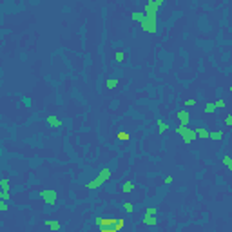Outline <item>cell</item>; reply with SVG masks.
<instances>
[{"instance_id": "obj_1", "label": "cell", "mask_w": 232, "mask_h": 232, "mask_svg": "<svg viewBox=\"0 0 232 232\" xmlns=\"http://www.w3.org/2000/svg\"><path fill=\"white\" fill-rule=\"evenodd\" d=\"M109 178H111V170H109V169H102L100 170V174L96 176V178H94L91 183H87V189H98V187H102V185H104V183L109 180Z\"/></svg>"}, {"instance_id": "obj_2", "label": "cell", "mask_w": 232, "mask_h": 232, "mask_svg": "<svg viewBox=\"0 0 232 232\" xmlns=\"http://www.w3.org/2000/svg\"><path fill=\"white\" fill-rule=\"evenodd\" d=\"M176 132L181 136L185 143H190V141H194V140L198 138L196 131H194V129H189V125H180V127H176Z\"/></svg>"}, {"instance_id": "obj_3", "label": "cell", "mask_w": 232, "mask_h": 232, "mask_svg": "<svg viewBox=\"0 0 232 232\" xmlns=\"http://www.w3.org/2000/svg\"><path fill=\"white\" fill-rule=\"evenodd\" d=\"M141 29L147 31V33H156V16H147L145 20L141 22Z\"/></svg>"}, {"instance_id": "obj_4", "label": "cell", "mask_w": 232, "mask_h": 232, "mask_svg": "<svg viewBox=\"0 0 232 232\" xmlns=\"http://www.w3.org/2000/svg\"><path fill=\"white\" fill-rule=\"evenodd\" d=\"M40 198H44V201L49 203V205H54V201H56V192H54L53 189H44L42 192H40Z\"/></svg>"}, {"instance_id": "obj_5", "label": "cell", "mask_w": 232, "mask_h": 232, "mask_svg": "<svg viewBox=\"0 0 232 232\" xmlns=\"http://www.w3.org/2000/svg\"><path fill=\"white\" fill-rule=\"evenodd\" d=\"M178 120H180V125H189V121H190V114L187 111H178Z\"/></svg>"}, {"instance_id": "obj_6", "label": "cell", "mask_w": 232, "mask_h": 232, "mask_svg": "<svg viewBox=\"0 0 232 232\" xmlns=\"http://www.w3.org/2000/svg\"><path fill=\"white\" fill-rule=\"evenodd\" d=\"M141 223H143V225H149V227H154V225L158 223V220H156L154 216H149V214H145V216H143V220H141Z\"/></svg>"}, {"instance_id": "obj_7", "label": "cell", "mask_w": 232, "mask_h": 232, "mask_svg": "<svg viewBox=\"0 0 232 232\" xmlns=\"http://www.w3.org/2000/svg\"><path fill=\"white\" fill-rule=\"evenodd\" d=\"M194 131L198 134V138H209L210 136V131H207L205 127H198V129H194Z\"/></svg>"}, {"instance_id": "obj_8", "label": "cell", "mask_w": 232, "mask_h": 232, "mask_svg": "<svg viewBox=\"0 0 232 232\" xmlns=\"http://www.w3.org/2000/svg\"><path fill=\"white\" fill-rule=\"evenodd\" d=\"M47 124H49L51 127H60V125H62V121H60L56 116H47Z\"/></svg>"}, {"instance_id": "obj_9", "label": "cell", "mask_w": 232, "mask_h": 232, "mask_svg": "<svg viewBox=\"0 0 232 232\" xmlns=\"http://www.w3.org/2000/svg\"><path fill=\"white\" fill-rule=\"evenodd\" d=\"M45 225H47V227H49L53 232H58V230H60V227H62V225H60L58 221H51V220H47V221H45Z\"/></svg>"}, {"instance_id": "obj_10", "label": "cell", "mask_w": 232, "mask_h": 232, "mask_svg": "<svg viewBox=\"0 0 232 232\" xmlns=\"http://www.w3.org/2000/svg\"><path fill=\"white\" fill-rule=\"evenodd\" d=\"M131 18H132V20H136V22H140V24H141L143 20H145V13H140V11H134L132 15H131Z\"/></svg>"}, {"instance_id": "obj_11", "label": "cell", "mask_w": 232, "mask_h": 232, "mask_svg": "<svg viewBox=\"0 0 232 232\" xmlns=\"http://www.w3.org/2000/svg\"><path fill=\"white\" fill-rule=\"evenodd\" d=\"M209 138H212V140H216V141H220V140H223V131H212Z\"/></svg>"}, {"instance_id": "obj_12", "label": "cell", "mask_w": 232, "mask_h": 232, "mask_svg": "<svg viewBox=\"0 0 232 232\" xmlns=\"http://www.w3.org/2000/svg\"><path fill=\"white\" fill-rule=\"evenodd\" d=\"M132 189H134V183H132V181H125V183H124V187H121V190H124L125 194H129Z\"/></svg>"}, {"instance_id": "obj_13", "label": "cell", "mask_w": 232, "mask_h": 232, "mask_svg": "<svg viewBox=\"0 0 232 232\" xmlns=\"http://www.w3.org/2000/svg\"><path fill=\"white\" fill-rule=\"evenodd\" d=\"M0 183H2V190H4V192H9V178H8V176H4Z\"/></svg>"}, {"instance_id": "obj_14", "label": "cell", "mask_w": 232, "mask_h": 232, "mask_svg": "<svg viewBox=\"0 0 232 232\" xmlns=\"http://www.w3.org/2000/svg\"><path fill=\"white\" fill-rule=\"evenodd\" d=\"M156 124H158V129H160V132H165L167 129H169V125H167V124H165V121H163V120H158V121H156Z\"/></svg>"}, {"instance_id": "obj_15", "label": "cell", "mask_w": 232, "mask_h": 232, "mask_svg": "<svg viewBox=\"0 0 232 232\" xmlns=\"http://www.w3.org/2000/svg\"><path fill=\"white\" fill-rule=\"evenodd\" d=\"M124 225H125V221H124V218H118V223L114 225V230H116V232H120L121 229H124Z\"/></svg>"}, {"instance_id": "obj_16", "label": "cell", "mask_w": 232, "mask_h": 232, "mask_svg": "<svg viewBox=\"0 0 232 232\" xmlns=\"http://www.w3.org/2000/svg\"><path fill=\"white\" fill-rule=\"evenodd\" d=\"M124 210L125 212H134V205L129 203V201H124Z\"/></svg>"}, {"instance_id": "obj_17", "label": "cell", "mask_w": 232, "mask_h": 232, "mask_svg": "<svg viewBox=\"0 0 232 232\" xmlns=\"http://www.w3.org/2000/svg\"><path fill=\"white\" fill-rule=\"evenodd\" d=\"M105 84H107V87H109V89H114V87L118 85V80H114V78H109V80L105 82Z\"/></svg>"}, {"instance_id": "obj_18", "label": "cell", "mask_w": 232, "mask_h": 232, "mask_svg": "<svg viewBox=\"0 0 232 232\" xmlns=\"http://www.w3.org/2000/svg\"><path fill=\"white\" fill-rule=\"evenodd\" d=\"M214 111H216V104H214V102H210V104L205 105V113H214Z\"/></svg>"}, {"instance_id": "obj_19", "label": "cell", "mask_w": 232, "mask_h": 232, "mask_svg": "<svg viewBox=\"0 0 232 232\" xmlns=\"http://www.w3.org/2000/svg\"><path fill=\"white\" fill-rule=\"evenodd\" d=\"M223 163L232 170V158H230V156H223Z\"/></svg>"}, {"instance_id": "obj_20", "label": "cell", "mask_w": 232, "mask_h": 232, "mask_svg": "<svg viewBox=\"0 0 232 232\" xmlns=\"http://www.w3.org/2000/svg\"><path fill=\"white\" fill-rule=\"evenodd\" d=\"M124 60H125V54L124 53H121V51H118V53H116V62H124Z\"/></svg>"}, {"instance_id": "obj_21", "label": "cell", "mask_w": 232, "mask_h": 232, "mask_svg": "<svg viewBox=\"0 0 232 232\" xmlns=\"http://www.w3.org/2000/svg\"><path fill=\"white\" fill-rule=\"evenodd\" d=\"M225 125L232 127V114H227V116H225Z\"/></svg>"}, {"instance_id": "obj_22", "label": "cell", "mask_w": 232, "mask_h": 232, "mask_svg": "<svg viewBox=\"0 0 232 232\" xmlns=\"http://www.w3.org/2000/svg\"><path fill=\"white\" fill-rule=\"evenodd\" d=\"M214 104H216V109H223L225 105H227V104H225V100H218V102H214Z\"/></svg>"}, {"instance_id": "obj_23", "label": "cell", "mask_w": 232, "mask_h": 232, "mask_svg": "<svg viewBox=\"0 0 232 232\" xmlns=\"http://www.w3.org/2000/svg\"><path fill=\"white\" fill-rule=\"evenodd\" d=\"M0 198H2V201H8L9 200V192H4L2 190V192H0Z\"/></svg>"}, {"instance_id": "obj_24", "label": "cell", "mask_w": 232, "mask_h": 232, "mask_svg": "<svg viewBox=\"0 0 232 232\" xmlns=\"http://www.w3.org/2000/svg\"><path fill=\"white\" fill-rule=\"evenodd\" d=\"M145 214H149V216H156V209H154V207H149Z\"/></svg>"}, {"instance_id": "obj_25", "label": "cell", "mask_w": 232, "mask_h": 232, "mask_svg": "<svg viewBox=\"0 0 232 232\" xmlns=\"http://www.w3.org/2000/svg\"><path fill=\"white\" fill-rule=\"evenodd\" d=\"M22 102H24V105H25V107H31V98L24 96V98H22Z\"/></svg>"}, {"instance_id": "obj_26", "label": "cell", "mask_w": 232, "mask_h": 232, "mask_svg": "<svg viewBox=\"0 0 232 232\" xmlns=\"http://www.w3.org/2000/svg\"><path fill=\"white\" fill-rule=\"evenodd\" d=\"M0 210H2V212L8 210V203H5V201H0Z\"/></svg>"}, {"instance_id": "obj_27", "label": "cell", "mask_w": 232, "mask_h": 232, "mask_svg": "<svg viewBox=\"0 0 232 232\" xmlns=\"http://www.w3.org/2000/svg\"><path fill=\"white\" fill-rule=\"evenodd\" d=\"M185 105H187V107H192V105H196V100H189V102H185Z\"/></svg>"}, {"instance_id": "obj_28", "label": "cell", "mask_w": 232, "mask_h": 232, "mask_svg": "<svg viewBox=\"0 0 232 232\" xmlns=\"http://www.w3.org/2000/svg\"><path fill=\"white\" fill-rule=\"evenodd\" d=\"M165 183L169 185V183H172V178H170V176H165Z\"/></svg>"}, {"instance_id": "obj_29", "label": "cell", "mask_w": 232, "mask_h": 232, "mask_svg": "<svg viewBox=\"0 0 232 232\" xmlns=\"http://www.w3.org/2000/svg\"><path fill=\"white\" fill-rule=\"evenodd\" d=\"M100 232H116V230H114V229H102Z\"/></svg>"}, {"instance_id": "obj_30", "label": "cell", "mask_w": 232, "mask_h": 232, "mask_svg": "<svg viewBox=\"0 0 232 232\" xmlns=\"http://www.w3.org/2000/svg\"><path fill=\"white\" fill-rule=\"evenodd\" d=\"M230 93H232V87H230Z\"/></svg>"}]
</instances>
